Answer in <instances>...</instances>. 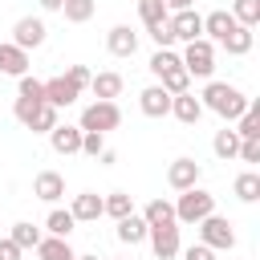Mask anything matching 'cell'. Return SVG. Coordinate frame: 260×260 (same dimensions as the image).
Segmentation results:
<instances>
[{"mask_svg": "<svg viewBox=\"0 0 260 260\" xmlns=\"http://www.w3.org/2000/svg\"><path fill=\"white\" fill-rule=\"evenodd\" d=\"M232 28H236V20H232V12H223V8H215V12L203 16V32H207V41H223Z\"/></svg>", "mask_w": 260, "mask_h": 260, "instance_id": "20", "label": "cell"}, {"mask_svg": "<svg viewBox=\"0 0 260 260\" xmlns=\"http://www.w3.org/2000/svg\"><path fill=\"white\" fill-rule=\"evenodd\" d=\"M150 41H154L158 49H171V45H175V32H171V24H167V20H162V24H154V28H150Z\"/></svg>", "mask_w": 260, "mask_h": 260, "instance_id": "38", "label": "cell"}, {"mask_svg": "<svg viewBox=\"0 0 260 260\" xmlns=\"http://www.w3.org/2000/svg\"><path fill=\"white\" fill-rule=\"evenodd\" d=\"M65 77H69V81H73V85H77V89H85V85H89V77H93V73H89V69H85V65H69V69H65Z\"/></svg>", "mask_w": 260, "mask_h": 260, "instance_id": "40", "label": "cell"}, {"mask_svg": "<svg viewBox=\"0 0 260 260\" xmlns=\"http://www.w3.org/2000/svg\"><path fill=\"white\" fill-rule=\"evenodd\" d=\"M142 219H146V228L175 223V203H167V199H150V203H146V211H142Z\"/></svg>", "mask_w": 260, "mask_h": 260, "instance_id": "25", "label": "cell"}, {"mask_svg": "<svg viewBox=\"0 0 260 260\" xmlns=\"http://www.w3.org/2000/svg\"><path fill=\"white\" fill-rule=\"evenodd\" d=\"M171 114H175L183 126H195V122L203 118V106H199L195 93H179V98H171Z\"/></svg>", "mask_w": 260, "mask_h": 260, "instance_id": "18", "label": "cell"}, {"mask_svg": "<svg viewBox=\"0 0 260 260\" xmlns=\"http://www.w3.org/2000/svg\"><path fill=\"white\" fill-rule=\"evenodd\" d=\"M93 8H98L93 0H65V4H61V12H65L69 24H85V20L93 16Z\"/></svg>", "mask_w": 260, "mask_h": 260, "instance_id": "32", "label": "cell"}, {"mask_svg": "<svg viewBox=\"0 0 260 260\" xmlns=\"http://www.w3.org/2000/svg\"><path fill=\"white\" fill-rule=\"evenodd\" d=\"M45 32H49L45 20H37V16H20V20L12 24V45L24 49V53H28V49H41V45H45Z\"/></svg>", "mask_w": 260, "mask_h": 260, "instance_id": "7", "label": "cell"}, {"mask_svg": "<svg viewBox=\"0 0 260 260\" xmlns=\"http://www.w3.org/2000/svg\"><path fill=\"white\" fill-rule=\"evenodd\" d=\"M118 122H122L118 102H93V106H85V110H81V126H77V130L110 134V130H118Z\"/></svg>", "mask_w": 260, "mask_h": 260, "instance_id": "5", "label": "cell"}, {"mask_svg": "<svg viewBox=\"0 0 260 260\" xmlns=\"http://www.w3.org/2000/svg\"><path fill=\"white\" fill-rule=\"evenodd\" d=\"M232 20L244 24V28H256L260 24V0H236L232 4Z\"/></svg>", "mask_w": 260, "mask_h": 260, "instance_id": "28", "label": "cell"}, {"mask_svg": "<svg viewBox=\"0 0 260 260\" xmlns=\"http://www.w3.org/2000/svg\"><path fill=\"white\" fill-rule=\"evenodd\" d=\"M20 98H28V102H45V81H37V77H20Z\"/></svg>", "mask_w": 260, "mask_h": 260, "instance_id": "36", "label": "cell"}, {"mask_svg": "<svg viewBox=\"0 0 260 260\" xmlns=\"http://www.w3.org/2000/svg\"><path fill=\"white\" fill-rule=\"evenodd\" d=\"M61 4H65V0H41V8H45V12H61Z\"/></svg>", "mask_w": 260, "mask_h": 260, "instance_id": "44", "label": "cell"}, {"mask_svg": "<svg viewBox=\"0 0 260 260\" xmlns=\"http://www.w3.org/2000/svg\"><path fill=\"white\" fill-rule=\"evenodd\" d=\"M167 24H171L175 41H199V37H203V16H199L195 8H187V12H175V16H167Z\"/></svg>", "mask_w": 260, "mask_h": 260, "instance_id": "9", "label": "cell"}, {"mask_svg": "<svg viewBox=\"0 0 260 260\" xmlns=\"http://www.w3.org/2000/svg\"><path fill=\"white\" fill-rule=\"evenodd\" d=\"M0 73H8V77H24V73H28V53L16 49L12 41L0 45Z\"/></svg>", "mask_w": 260, "mask_h": 260, "instance_id": "17", "label": "cell"}, {"mask_svg": "<svg viewBox=\"0 0 260 260\" xmlns=\"http://www.w3.org/2000/svg\"><path fill=\"white\" fill-rule=\"evenodd\" d=\"M195 228H199V244H207L211 252H232V248H236V232H232L228 219L207 215V219H199Z\"/></svg>", "mask_w": 260, "mask_h": 260, "instance_id": "6", "label": "cell"}, {"mask_svg": "<svg viewBox=\"0 0 260 260\" xmlns=\"http://www.w3.org/2000/svg\"><path fill=\"white\" fill-rule=\"evenodd\" d=\"M175 65H179V53H171V49H158V53L150 57V73H154V77H162V73L175 69Z\"/></svg>", "mask_w": 260, "mask_h": 260, "instance_id": "35", "label": "cell"}, {"mask_svg": "<svg viewBox=\"0 0 260 260\" xmlns=\"http://www.w3.org/2000/svg\"><path fill=\"white\" fill-rule=\"evenodd\" d=\"M219 45H223V49H228L232 57H244V53L252 49V28H244V24H236V28H232V32H228V37H223Z\"/></svg>", "mask_w": 260, "mask_h": 260, "instance_id": "26", "label": "cell"}, {"mask_svg": "<svg viewBox=\"0 0 260 260\" xmlns=\"http://www.w3.org/2000/svg\"><path fill=\"white\" fill-rule=\"evenodd\" d=\"M232 191H236L244 203H256V199H260V175H256V171H244V175H236Z\"/></svg>", "mask_w": 260, "mask_h": 260, "instance_id": "27", "label": "cell"}, {"mask_svg": "<svg viewBox=\"0 0 260 260\" xmlns=\"http://www.w3.org/2000/svg\"><path fill=\"white\" fill-rule=\"evenodd\" d=\"M240 158L244 162H260V138H240Z\"/></svg>", "mask_w": 260, "mask_h": 260, "instance_id": "39", "label": "cell"}, {"mask_svg": "<svg viewBox=\"0 0 260 260\" xmlns=\"http://www.w3.org/2000/svg\"><path fill=\"white\" fill-rule=\"evenodd\" d=\"M118 240L130 244V248L142 244V240H146V219H142V215H126V219H118Z\"/></svg>", "mask_w": 260, "mask_h": 260, "instance_id": "23", "label": "cell"}, {"mask_svg": "<svg viewBox=\"0 0 260 260\" xmlns=\"http://www.w3.org/2000/svg\"><path fill=\"white\" fill-rule=\"evenodd\" d=\"M12 114L32 130V134H49L53 126H57V110L49 106V102H28V98H16L12 102Z\"/></svg>", "mask_w": 260, "mask_h": 260, "instance_id": "3", "label": "cell"}, {"mask_svg": "<svg viewBox=\"0 0 260 260\" xmlns=\"http://www.w3.org/2000/svg\"><path fill=\"white\" fill-rule=\"evenodd\" d=\"M0 260H20V248L12 240H0Z\"/></svg>", "mask_w": 260, "mask_h": 260, "instance_id": "42", "label": "cell"}, {"mask_svg": "<svg viewBox=\"0 0 260 260\" xmlns=\"http://www.w3.org/2000/svg\"><path fill=\"white\" fill-rule=\"evenodd\" d=\"M167 183H171L175 191L199 187V162H195V158H175V162L167 167Z\"/></svg>", "mask_w": 260, "mask_h": 260, "instance_id": "10", "label": "cell"}, {"mask_svg": "<svg viewBox=\"0 0 260 260\" xmlns=\"http://www.w3.org/2000/svg\"><path fill=\"white\" fill-rule=\"evenodd\" d=\"M211 150H215V154H219L223 162H228V158H236V154H240V134L223 126V130L215 134V142H211Z\"/></svg>", "mask_w": 260, "mask_h": 260, "instance_id": "30", "label": "cell"}, {"mask_svg": "<svg viewBox=\"0 0 260 260\" xmlns=\"http://www.w3.org/2000/svg\"><path fill=\"white\" fill-rule=\"evenodd\" d=\"M138 16H142L146 28H154V24L167 20V8H162V0H138Z\"/></svg>", "mask_w": 260, "mask_h": 260, "instance_id": "34", "label": "cell"}, {"mask_svg": "<svg viewBox=\"0 0 260 260\" xmlns=\"http://www.w3.org/2000/svg\"><path fill=\"white\" fill-rule=\"evenodd\" d=\"M138 106H142L146 118H167V114H171V93H167L162 85H146V89L138 93Z\"/></svg>", "mask_w": 260, "mask_h": 260, "instance_id": "13", "label": "cell"}, {"mask_svg": "<svg viewBox=\"0 0 260 260\" xmlns=\"http://www.w3.org/2000/svg\"><path fill=\"white\" fill-rule=\"evenodd\" d=\"M89 89H93L98 102H114L122 93V73H93L89 77Z\"/></svg>", "mask_w": 260, "mask_h": 260, "instance_id": "19", "label": "cell"}, {"mask_svg": "<svg viewBox=\"0 0 260 260\" xmlns=\"http://www.w3.org/2000/svg\"><path fill=\"white\" fill-rule=\"evenodd\" d=\"M183 256H187V260H215V252H211L207 244H191V248H187Z\"/></svg>", "mask_w": 260, "mask_h": 260, "instance_id": "41", "label": "cell"}, {"mask_svg": "<svg viewBox=\"0 0 260 260\" xmlns=\"http://www.w3.org/2000/svg\"><path fill=\"white\" fill-rule=\"evenodd\" d=\"M8 240L24 252V248H37V244H41V232H37L32 223H12V236H8Z\"/></svg>", "mask_w": 260, "mask_h": 260, "instance_id": "33", "label": "cell"}, {"mask_svg": "<svg viewBox=\"0 0 260 260\" xmlns=\"http://www.w3.org/2000/svg\"><path fill=\"white\" fill-rule=\"evenodd\" d=\"M236 122H240V126H236L240 138H260V106H256V102H248V110H244Z\"/></svg>", "mask_w": 260, "mask_h": 260, "instance_id": "29", "label": "cell"}, {"mask_svg": "<svg viewBox=\"0 0 260 260\" xmlns=\"http://www.w3.org/2000/svg\"><path fill=\"white\" fill-rule=\"evenodd\" d=\"M37 256H41V260H73L77 252L69 248V240H57V236H41V244H37Z\"/></svg>", "mask_w": 260, "mask_h": 260, "instance_id": "21", "label": "cell"}, {"mask_svg": "<svg viewBox=\"0 0 260 260\" xmlns=\"http://www.w3.org/2000/svg\"><path fill=\"white\" fill-rule=\"evenodd\" d=\"M199 106L211 110V114H219L223 122H236V118L248 110V98H244L236 85H228V81H211V85L199 93Z\"/></svg>", "mask_w": 260, "mask_h": 260, "instance_id": "1", "label": "cell"}, {"mask_svg": "<svg viewBox=\"0 0 260 260\" xmlns=\"http://www.w3.org/2000/svg\"><path fill=\"white\" fill-rule=\"evenodd\" d=\"M102 150H106V134H89V130H81V154L98 158Z\"/></svg>", "mask_w": 260, "mask_h": 260, "instance_id": "37", "label": "cell"}, {"mask_svg": "<svg viewBox=\"0 0 260 260\" xmlns=\"http://www.w3.org/2000/svg\"><path fill=\"white\" fill-rule=\"evenodd\" d=\"M73 260H98V256H73Z\"/></svg>", "mask_w": 260, "mask_h": 260, "instance_id": "45", "label": "cell"}, {"mask_svg": "<svg viewBox=\"0 0 260 260\" xmlns=\"http://www.w3.org/2000/svg\"><path fill=\"white\" fill-rule=\"evenodd\" d=\"M32 195L45 199V203H57V199L65 195V179H61L57 171H41V175L32 179Z\"/></svg>", "mask_w": 260, "mask_h": 260, "instance_id": "14", "label": "cell"}, {"mask_svg": "<svg viewBox=\"0 0 260 260\" xmlns=\"http://www.w3.org/2000/svg\"><path fill=\"white\" fill-rule=\"evenodd\" d=\"M179 65L187 69V77H211V69H215V49H211V41H207V37L187 41Z\"/></svg>", "mask_w": 260, "mask_h": 260, "instance_id": "4", "label": "cell"}, {"mask_svg": "<svg viewBox=\"0 0 260 260\" xmlns=\"http://www.w3.org/2000/svg\"><path fill=\"white\" fill-rule=\"evenodd\" d=\"M158 85L171 93V98H179V93H191V77H187V69L183 65H175V69H167L162 77H158Z\"/></svg>", "mask_w": 260, "mask_h": 260, "instance_id": "24", "label": "cell"}, {"mask_svg": "<svg viewBox=\"0 0 260 260\" xmlns=\"http://www.w3.org/2000/svg\"><path fill=\"white\" fill-rule=\"evenodd\" d=\"M146 240H150V248H154L158 260H175V256H179V223L146 228Z\"/></svg>", "mask_w": 260, "mask_h": 260, "instance_id": "8", "label": "cell"}, {"mask_svg": "<svg viewBox=\"0 0 260 260\" xmlns=\"http://www.w3.org/2000/svg\"><path fill=\"white\" fill-rule=\"evenodd\" d=\"M49 142H53V150H57V154H77V150H81V130H77V126H61V122H57V126L49 130Z\"/></svg>", "mask_w": 260, "mask_h": 260, "instance_id": "15", "label": "cell"}, {"mask_svg": "<svg viewBox=\"0 0 260 260\" xmlns=\"http://www.w3.org/2000/svg\"><path fill=\"white\" fill-rule=\"evenodd\" d=\"M106 49H110L114 57H134V53H138V32H134L130 24H114V28L106 32Z\"/></svg>", "mask_w": 260, "mask_h": 260, "instance_id": "11", "label": "cell"}, {"mask_svg": "<svg viewBox=\"0 0 260 260\" xmlns=\"http://www.w3.org/2000/svg\"><path fill=\"white\" fill-rule=\"evenodd\" d=\"M207 215H215V195H211V191L191 187V191L179 195V203H175V223H199V219H207Z\"/></svg>", "mask_w": 260, "mask_h": 260, "instance_id": "2", "label": "cell"}, {"mask_svg": "<svg viewBox=\"0 0 260 260\" xmlns=\"http://www.w3.org/2000/svg\"><path fill=\"white\" fill-rule=\"evenodd\" d=\"M191 4H195V0H162V8H167V12H187Z\"/></svg>", "mask_w": 260, "mask_h": 260, "instance_id": "43", "label": "cell"}, {"mask_svg": "<svg viewBox=\"0 0 260 260\" xmlns=\"http://www.w3.org/2000/svg\"><path fill=\"white\" fill-rule=\"evenodd\" d=\"M102 215H114V219H126V215H134V199H130L126 191H110V195L102 199Z\"/></svg>", "mask_w": 260, "mask_h": 260, "instance_id": "22", "label": "cell"}, {"mask_svg": "<svg viewBox=\"0 0 260 260\" xmlns=\"http://www.w3.org/2000/svg\"><path fill=\"white\" fill-rule=\"evenodd\" d=\"M69 215H73L77 223H93V219L102 215V195H93V191H81V195H73V207H69Z\"/></svg>", "mask_w": 260, "mask_h": 260, "instance_id": "16", "label": "cell"}, {"mask_svg": "<svg viewBox=\"0 0 260 260\" xmlns=\"http://www.w3.org/2000/svg\"><path fill=\"white\" fill-rule=\"evenodd\" d=\"M77 98H81V89H77V85H73L65 73H61V77H53V81H45V102H49L53 110H61V106H73Z\"/></svg>", "mask_w": 260, "mask_h": 260, "instance_id": "12", "label": "cell"}, {"mask_svg": "<svg viewBox=\"0 0 260 260\" xmlns=\"http://www.w3.org/2000/svg\"><path fill=\"white\" fill-rule=\"evenodd\" d=\"M73 215L69 211H61V207H53L49 211V219H45V228H49V236H57V240H69V232H73Z\"/></svg>", "mask_w": 260, "mask_h": 260, "instance_id": "31", "label": "cell"}]
</instances>
